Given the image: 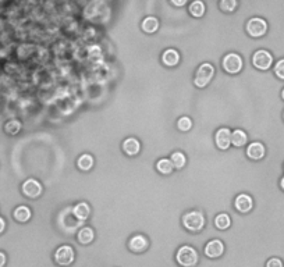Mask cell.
<instances>
[{
    "label": "cell",
    "instance_id": "cell-1",
    "mask_svg": "<svg viewBox=\"0 0 284 267\" xmlns=\"http://www.w3.org/2000/svg\"><path fill=\"white\" fill-rule=\"evenodd\" d=\"M177 263L183 267H194L198 263V252L192 247L184 245L177 250Z\"/></svg>",
    "mask_w": 284,
    "mask_h": 267
},
{
    "label": "cell",
    "instance_id": "cell-2",
    "mask_svg": "<svg viewBox=\"0 0 284 267\" xmlns=\"http://www.w3.org/2000/svg\"><path fill=\"white\" fill-rule=\"evenodd\" d=\"M183 224L188 231L197 233V231H200L205 226V217L200 212H197V210L195 212H188L183 217Z\"/></svg>",
    "mask_w": 284,
    "mask_h": 267
},
{
    "label": "cell",
    "instance_id": "cell-3",
    "mask_svg": "<svg viewBox=\"0 0 284 267\" xmlns=\"http://www.w3.org/2000/svg\"><path fill=\"white\" fill-rule=\"evenodd\" d=\"M213 75H215V68H213V66H212L211 63H203V64H200L198 71L195 74L194 83H195V85H197L198 88H205V86L212 81Z\"/></svg>",
    "mask_w": 284,
    "mask_h": 267
},
{
    "label": "cell",
    "instance_id": "cell-4",
    "mask_svg": "<svg viewBox=\"0 0 284 267\" xmlns=\"http://www.w3.org/2000/svg\"><path fill=\"white\" fill-rule=\"evenodd\" d=\"M74 249L68 245L57 248V250L54 252V260L60 266H70L74 262Z\"/></svg>",
    "mask_w": 284,
    "mask_h": 267
},
{
    "label": "cell",
    "instance_id": "cell-5",
    "mask_svg": "<svg viewBox=\"0 0 284 267\" xmlns=\"http://www.w3.org/2000/svg\"><path fill=\"white\" fill-rule=\"evenodd\" d=\"M223 68L230 74H237L241 71L242 59L237 53H229L223 59Z\"/></svg>",
    "mask_w": 284,
    "mask_h": 267
},
{
    "label": "cell",
    "instance_id": "cell-6",
    "mask_svg": "<svg viewBox=\"0 0 284 267\" xmlns=\"http://www.w3.org/2000/svg\"><path fill=\"white\" fill-rule=\"evenodd\" d=\"M267 31V24L263 18H259V17H253L251 20L247 22V32L253 36V38H259L265 35Z\"/></svg>",
    "mask_w": 284,
    "mask_h": 267
},
{
    "label": "cell",
    "instance_id": "cell-7",
    "mask_svg": "<svg viewBox=\"0 0 284 267\" xmlns=\"http://www.w3.org/2000/svg\"><path fill=\"white\" fill-rule=\"evenodd\" d=\"M252 63L258 70H267L273 63V57L267 50L261 49V50H256L253 53Z\"/></svg>",
    "mask_w": 284,
    "mask_h": 267
},
{
    "label": "cell",
    "instance_id": "cell-8",
    "mask_svg": "<svg viewBox=\"0 0 284 267\" xmlns=\"http://www.w3.org/2000/svg\"><path fill=\"white\" fill-rule=\"evenodd\" d=\"M21 189L22 194L25 196H28V198H31V199L38 198V196L42 194V185L39 184L36 180H33V178H30V180L24 181Z\"/></svg>",
    "mask_w": 284,
    "mask_h": 267
},
{
    "label": "cell",
    "instance_id": "cell-9",
    "mask_svg": "<svg viewBox=\"0 0 284 267\" xmlns=\"http://www.w3.org/2000/svg\"><path fill=\"white\" fill-rule=\"evenodd\" d=\"M223 252H224V245L220 239H212L205 247V255L208 257H212V259L221 256Z\"/></svg>",
    "mask_w": 284,
    "mask_h": 267
},
{
    "label": "cell",
    "instance_id": "cell-10",
    "mask_svg": "<svg viewBox=\"0 0 284 267\" xmlns=\"http://www.w3.org/2000/svg\"><path fill=\"white\" fill-rule=\"evenodd\" d=\"M232 144V133L229 128H220L216 133V145L221 150H226Z\"/></svg>",
    "mask_w": 284,
    "mask_h": 267
},
{
    "label": "cell",
    "instance_id": "cell-11",
    "mask_svg": "<svg viewBox=\"0 0 284 267\" xmlns=\"http://www.w3.org/2000/svg\"><path fill=\"white\" fill-rule=\"evenodd\" d=\"M234 205H235V209H237L238 212L247 213V212H250V210L252 209L253 206L252 198L250 195H247V194H241V195H238L235 198Z\"/></svg>",
    "mask_w": 284,
    "mask_h": 267
},
{
    "label": "cell",
    "instance_id": "cell-12",
    "mask_svg": "<svg viewBox=\"0 0 284 267\" xmlns=\"http://www.w3.org/2000/svg\"><path fill=\"white\" fill-rule=\"evenodd\" d=\"M128 247L130 249L133 250V252H144L145 249L148 248V241L147 238L144 235H134L131 239H130V242H128Z\"/></svg>",
    "mask_w": 284,
    "mask_h": 267
},
{
    "label": "cell",
    "instance_id": "cell-13",
    "mask_svg": "<svg viewBox=\"0 0 284 267\" xmlns=\"http://www.w3.org/2000/svg\"><path fill=\"white\" fill-rule=\"evenodd\" d=\"M247 154L252 160H261L265 156V146L261 142H252L247 149Z\"/></svg>",
    "mask_w": 284,
    "mask_h": 267
},
{
    "label": "cell",
    "instance_id": "cell-14",
    "mask_svg": "<svg viewBox=\"0 0 284 267\" xmlns=\"http://www.w3.org/2000/svg\"><path fill=\"white\" fill-rule=\"evenodd\" d=\"M162 62L165 63L168 67H173L176 64H179L180 62V54L179 51L174 50V49H167V50L163 51L162 54Z\"/></svg>",
    "mask_w": 284,
    "mask_h": 267
},
{
    "label": "cell",
    "instance_id": "cell-15",
    "mask_svg": "<svg viewBox=\"0 0 284 267\" xmlns=\"http://www.w3.org/2000/svg\"><path fill=\"white\" fill-rule=\"evenodd\" d=\"M13 216H14V218H16L17 221H20V223H25V221H28V220L31 218V210H30V207H28V206L21 205L14 209Z\"/></svg>",
    "mask_w": 284,
    "mask_h": 267
},
{
    "label": "cell",
    "instance_id": "cell-16",
    "mask_svg": "<svg viewBox=\"0 0 284 267\" xmlns=\"http://www.w3.org/2000/svg\"><path fill=\"white\" fill-rule=\"evenodd\" d=\"M123 149L127 154L130 156H134L139 152L141 149V145H139V141L135 139V138H127L126 141L123 142Z\"/></svg>",
    "mask_w": 284,
    "mask_h": 267
},
{
    "label": "cell",
    "instance_id": "cell-17",
    "mask_svg": "<svg viewBox=\"0 0 284 267\" xmlns=\"http://www.w3.org/2000/svg\"><path fill=\"white\" fill-rule=\"evenodd\" d=\"M89 215H91V209L85 202H81L74 207V216L77 217L78 220H86Z\"/></svg>",
    "mask_w": 284,
    "mask_h": 267
},
{
    "label": "cell",
    "instance_id": "cell-18",
    "mask_svg": "<svg viewBox=\"0 0 284 267\" xmlns=\"http://www.w3.org/2000/svg\"><path fill=\"white\" fill-rule=\"evenodd\" d=\"M78 241H80L81 244H84V245L91 244V242L94 241V230L89 228V227L81 228L80 233H78Z\"/></svg>",
    "mask_w": 284,
    "mask_h": 267
},
{
    "label": "cell",
    "instance_id": "cell-19",
    "mask_svg": "<svg viewBox=\"0 0 284 267\" xmlns=\"http://www.w3.org/2000/svg\"><path fill=\"white\" fill-rule=\"evenodd\" d=\"M159 28V21L155 17H147L145 20L142 21V30L148 33H153L155 31H158Z\"/></svg>",
    "mask_w": 284,
    "mask_h": 267
},
{
    "label": "cell",
    "instance_id": "cell-20",
    "mask_svg": "<svg viewBox=\"0 0 284 267\" xmlns=\"http://www.w3.org/2000/svg\"><path fill=\"white\" fill-rule=\"evenodd\" d=\"M77 165H78V167H80L81 170L88 171V170L94 166V157L88 153L83 154V156H80V159H78Z\"/></svg>",
    "mask_w": 284,
    "mask_h": 267
},
{
    "label": "cell",
    "instance_id": "cell-21",
    "mask_svg": "<svg viewBox=\"0 0 284 267\" xmlns=\"http://www.w3.org/2000/svg\"><path fill=\"white\" fill-rule=\"evenodd\" d=\"M189 13L194 16V17H202L203 13H205V4L203 1L200 0H195L189 4Z\"/></svg>",
    "mask_w": 284,
    "mask_h": 267
},
{
    "label": "cell",
    "instance_id": "cell-22",
    "mask_svg": "<svg viewBox=\"0 0 284 267\" xmlns=\"http://www.w3.org/2000/svg\"><path fill=\"white\" fill-rule=\"evenodd\" d=\"M247 134L244 133L242 130H235L232 134V144L234 146H242V145L247 144Z\"/></svg>",
    "mask_w": 284,
    "mask_h": 267
},
{
    "label": "cell",
    "instance_id": "cell-23",
    "mask_svg": "<svg viewBox=\"0 0 284 267\" xmlns=\"http://www.w3.org/2000/svg\"><path fill=\"white\" fill-rule=\"evenodd\" d=\"M21 130V123L18 120H9L4 124V131L9 135H17Z\"/></svg>",
    "mask_w": 284,
    "mask_h": 267
},
{
    "label": "cell",
    "instance_id": "cell-24",
    "mask_svg": "<svg viewBox=\"0 0 284 267\" xmlns=\"http://www.w3.org/2000/svg\"><path fill=\"white\" fill-rule=\"evenodd\" d=\"M156 168H158L159 173L162 174H170L173 171V165L168 159H160L158 163H156Z\"/></svg>",
    "mask_w": 284,
    "mask_h": 267
},
{
    "label": "cell",
    "instance_id": "cell-25",
    "mask_svg": "<svg viewBox=\"0 0 284 267\" xmlns=\"http://www.w3.org/2000/svg\"><path fill=\"white\" fill-rule=\"evenodd\" d=\"M170 162H171L173 167H176V168H183L184 165H185V162H187V159H185L184 153H181V152H174V153L171 154Z\"/></svg>",
    "mask_w": 284,
    "mask_h": 267
},
{
    "label": "cell",
    "instance_id": "cell-26",
    "mask_svg": "<svg viewBox=\"0 0 284 267\" xmlns=\"http://www.w3.org/2000/svg\"><path fill=\"white\" fill-rule=\"evenodd\" d=\"M230 217L227 216V215H224V213H221L219 216L215 218V226L217 227L219 230H226V228H229L230 227Z\"/></svg>",
    "mask_w": 284,
    "mask_h": 267
},
{
    "label": "cell",
    "instance_id": "cell-27",
    "mask_svg": "<svg viewBox=\"0 0 284 267\" xmlns=\"http://www.w3.org/2000/svg\"><path fill=\"white\" fill-rule=\"evenodd\" d=\"M219 6L223 11L230 13V11H234V9L237 7V1L235 0H221Z\"/></svg>",
    "mask_w": 284,
    "mask_h": 267
},
{
    "label": "cell",
    "instance_id": "cell-28",
    "mask_svg": "<svg viewBox=\"0 0 284 267\" xmlns=\"http://www.w3.org/2000/svg\"><path fill=\"white\" fill-rule=\"evenodd\" d=\"M177 127H179L180 131H188L189 128L192 127V121L189 117H181L179 121H177Z\"/></svg>",
    "mask_w": 284,
    "mask_h": 267
},
{
    "label": "cell",
    "instance_id": "cell-29",
    "mask_svg": "<svg viewBox=\"0 0 284 267\" xmlns=\"http://www.w3.org/2000/svg\"><path fill=\"white\" fill-rule=\"evenodd\" d=\"M274 72H276V75H277L279 78L284 80V59H282V60H279V62L276 63Z\"/></svg>",
    "mask_w": 284,
    "mask_h": 267
},
{
    "label": "cell",
    "instance_id": "cell-30",
    "mask_svg": "<svg viewBox=\"0 0 284 267\" xmlns=\"http://www.w3.org/2000/svg\"><path fill=\"white\" fill-rule=\"evenodd\" d=\"M266 267H283V262L279 257H272V259L267 260Z\"/></svg>",
    "mask_w": 284,
    "mask_h": 267
},
{
    "label": "cell",
    "instance_id": "cell-31",
    "mask_svg": "<svg viewBox=\"0 0 284 267\" xmlns=\"http://www.w3.org/2000/svg\"><path fill=\"white\" fill-rule=\"evenodd\" d=\"M6 265V255L3 252H0V267H3Z\"/></svg>",
    "mask_w": 284,
    "mask_h": 267
},
{
    "label": "cell",
    "instance_id": "cell-32",
    "mask_svg": "<svg viewBox=\"0 0 284 267\" xmlns=\"http://www.w3.org/2000/svg\"><path fill=\"white\" fill-rule=\"evenodd\" d=\"M4 228H6V221H4L3 217H0V234L4 231Z\"/></svg>",
    "mask_w": 284,
    "mask_h": 267
},
{
    "label": "cell",
    "instance_id": "cell-33",
    "mask_svg": "<svg viewBox=\"0 0 284 267\" xmlns=\"http://www.w3.org/2000/svg\"><path fill=\"white\" fill-rule=\"evenodd\" d=\"M171 4H174V6H184L185 1L184 0H171Z\"/></svg>",
    "mask_w": 284,
    "mask_h": 267
},
{
    "label": "cell",
    "instance_id": "cell-34",
    "mask_svg": "<svg viewBox=\"0 0 284 267\" xmlns=\"http://www.w3.org/2000/svg\"><path fill=\"white\" fill-rule=\"evenodd\" d=\"M280 185H282V188H283V189H284V177H283V178H282V183H280Z\"/></svg>",
    "mask_w": 284,
    "mask_h": 267
},
{
    "label": "cell",
    "instance_id": "cell-35",
    "mask_svg": "<svg viewBox=\"0 0 284 267\" xmlns=\"http://www.w3.org/2000/svg\"><path fill=\"white\" fill-rule=\"evenodd\" d=\"M282 96H283V99H284V89H283V92H282Z\"/></svg>",
    "mask_w": 284,
    "mask_h": 267
}]
</instances>
